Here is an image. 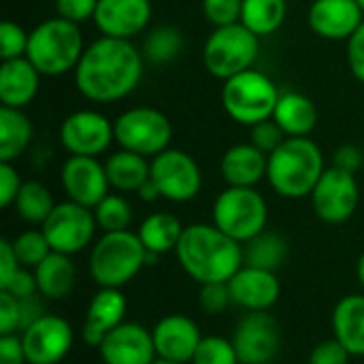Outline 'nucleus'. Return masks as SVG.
Instances as JSON below:
<instances>
[{
	"instance_id": "49530a36",
	"label": "nucleus",
	"mask_w": 364,
	"mask_h": 364,
	"mask_svg": "<svg viewBox=\"0 0 364 364\" xmlns=\"http://www.w3.org/2000/svg\"><path fill=\"white\" fill-rule=\"evenodd\" d=\"M0 290H4V292L13 294V296H15V299H19V301L32 299V296H36V294H38L36 275H34V273H30V269L21 267V269L13 275V279H11L4 288H0Z\"/></svg>"
},
{
	"instance_id": "f257e3e1",
	"label": "nucleus",
	"mask_w": 364,
	"mask_h": 364,
	"mask_svg": "<svg viewBox=\"0 0 364 364\" xmlns=\"http://www.w3.org/2000/svg\"><path fill=\"white\" fill-rule=\"evenodd\" d=\"M143 64L145 58L132 41L100 36L85 47L75 68V85L83 98L111 105L139 87Z\"/></svg>"
},
{
	"instance_id": "7ed1b4c3",
	"label": "nucleus",
	"mask_w": 364,
	"mask_h": 364,
	"mask_svg": "<svg viewBox=\"0 0 364 364\" xmlns=\"http://www.w3.org/2000/svg\"><path fill=\"white\" fill-rule=\"evenodd\" d=\"M324 171V154L316 141L309 136H288L269 156L267 179L279 196L299 200L311 196Z\"/></svg>"
},
{
	"instance_id": "dca6fc26",
	"label": "nucleus",
	"mask_w": 364,
	"mask_h": 364,
	"mask_svg": "<svg viewBox=\"0 0 364 364\" xmlns=\"http://www.w3.org/2000/svg\"><path fill=\"white\" fill-rule=\"evenodd\" d=\"M60 183L68 200L90 209L111 194L105 162L90 156H68L60 168Z\"/></svg>"
},
{
	"instance_id": "5fc2aeb1",
	"label": "nucleus",
	"mask_w": 364,
	"mask_h": 364,
	"mask_svg": "<svg viewBox=\"0 0 364 364\" xmlns=\"http://www.w3.org/2000/svg\"><path fill=\"white\" fill-rule=\"evenodd\" d=\"M151 364H186V363H177V360H171V358H162V356H158V358H156Z\"/></svg>"
},
{
	"instance_id": "09e8293b",
	"label": "nucleus",
	"mask_w": 364,
	"mask_h": 364,
	"mask_svg": "<svg viewBox=\"0 0 364 364\" xmlns=\"http://www.w3.org/2000/svg\"><path fill=\"white\" fill-rule=\"evenodd\" d=\"M0 364H28L19 333L0 337Z\"/></svg>"
},
{
	"instance_id": "2eb2a0df",
	"label": "nucleus",
	"mask_w": 364,
	"mask_h": 364,
	"mask_svg": "<svg viewBox=\"0 0 364 364\" xmlns=\"http://www.w3.org/2000/svg\"><path fill=\"white\" fill-rule=\"evenodd\" d=\"M28 364L62 363L75 341L73 326L62 316L45 314L21 333Z\"/></svg>"
},
{
	"instance_id": "f03ea898",
	"label": "nucleus",
	"mask_w": 364,
	"mask_h": 364,
	"mask_svg": "<svg viewBox=\"0 0 364 364\" xmlns=\"http://www.w3.org/2000/svg\"><path fill=\"white\" fill-rule=\"evenodd\" d=\"M186 275L198 284H228L243 267V245L215 224H190L175 250Z\"/></svg>"
},
{
	"instance_id": "6ab92c4d",
	"label": "nucleus",
	"mask_w": 364,
	"mask_h": 364,
	"mask_svg": "<svg viewBox=\"0 0 364 364\" xmlns=\"http://www.w3.org/2000/svg\"><path fill=\"white\" fill-rule=\"evenodd\" d=\"M232 305L245 311H269L282 296V284L273 271L243 264L228 282Z\"/></svg>"
},
{
	"instance_id": "de8ad7c7",
	"label": "nucleus",
	"mask_w": 364,
	"mask_h": 364,
	"mask_svg": "<svg viewBox=\"0 0 364 364\" xmlns=\"http://www.w3.org/2000/svg\"><path fill=\"white\" fill-rule=\"evenodd\" d=\"M348 64L352 75L364 83V21L363 26L348 38Z\"/></svg>"
},
{
	"instance_id": "39448f33",
	"label": "nucleus",
	"mask_w": 364,
	"mask_h": 364,
	"mask_svg": "<svg viewBox=\"0 0 364 364\" xmlns=\"http://www.w3.org/2000/svg\"><path fill=\"white\" fill-rule=\"evenodd\" d=\"M147 250L136 232H102L90 252V277L98 288H124L147 267Z\"/></svg>"
},
{
	"instance_id": "ea45409f",
	"label": "nucleus",
	"mask_w": 364,
	"mask_h": 364,
	"mask_svg": "<svg viewBox=\"0 0 364 364\" xmlns=\"http://www.w3.org/2000/svg\"><path fill=\"white\" fill-rule=\"evenodd\" d=\"M241 11L243 0H203V13L215 28L239 23Z\"/></svg>"
},
{
	"instance_id": "bb28decb",
	"label": "nucleus",
	"mask_w": 364,
	"mask_h": 364,
	"mask_svg": "<svg viewBox=\"0 0 364 364\" xmlns=\"http://www.w3.org/2000/svg\"><path fill=\"white\" fill-rule=\"evenodd\" d=\"M107 177L113 190L119 194L139 192L151 179V162L134 151L119 149L105 160Z\"/></svg>"
},
{
	"instance_id": "423d86ee",
	"label": "nucleus",
	"mask_w": 364,
	"mask_h": 364,
	"mask_svg": "<svg viewBox=\"0 0 364 364\" xmlns=\"http://www.w3.org/2000/svg\"><path fill=\"white\" fill-rule=\"evenodd\" d=\"M282 92L273 79L256 68L239 73L222 85V107L241 126H256L271 119Z\"/></svg>"
},
{
	"instance_id": "c756f323",
	"label": "nucleus",
	"mask_w": 364,
	"mask_h": 364,
	"mask_svg": "<svg viewBox=\"0 0 364 364\" xmlns=\"http://www.w3.org/2000/svg\"><path fill=\"white\" fill-rule=\"evenodd\" d=\"M32 122L23 109L0 107V162H15L32 143Z\"/></svg>"
},
{
	"instance_id": "f8f14e48",
	"label": "nucleus",
	"mask_w": 364,
	"mask_h": 364,
	"mask_svg": "<svg viewBox=\"0 0 364 364\" xmlns=\"http://www.w3.org/2000/svg\"><path fill=\"white\" fill-rule=\"evenodd\" d=\"M151 181L162 198L171 203H190L203 188V173L190 154L168 147L151 158Z\"/></svg>"
},
{
	"instance_id": "6e6552de",
	"label": "nucleus",
	"mask_w": 364,
	"mask_h": 364,
	"mask_svg": "<svg viewBox=\"0 0 364 364\" xmlns=\"http://www.w3.org/2000/svg\"><path fill=\"white\" fill-rule=\"evenodd\" d=\"M260 51V36L247 30L241 21L215 28L203 45L205 68L226 81L239 73L254 68Z\"/></svg>"
},
{
	"instance_id": "58836bf2",
	"label": "nucleus",
	"mask_w": 364,
	"mask_h": 364,
	"mask_svg": "<svg viewBox=\"0 0 364 364\" xmlns=\"http://www.w3.org/2000/svg\"><path fill=\"white\" fill-rule=\"evenodd\" d=\"M286 139H288V134L279 128V124L273 117L250 128V143L256 145L267 156H271Z\"/></svg>"
},
{
	"instance_id": "79ce46f5",
	"label": "nucleus",
	"mask_w": 364,
	"mask_h": 364,
	"mask_svg": "<svg viewBox=\"0 0 364 364\" xmlns=\"http://www.w3.org/2000/svg\"><path fill=\"white\" fill-rule=\"evenodd\" d=\"M23 326V305L13 294L0 290V337L17 335Z\"/></svg>"
},
{
	"instance_id": "a211bd4d",
	"label": "nucleus",
	"mask_w": 364,
	"mask_h": 364,
	"mask_svg": "<svg viewBox=\"0 0 364 364\" xmlns=\"http://www.w3.org/2000/svg\"><path fill=\"white\" fill-rule=\"evenodd\" d=\"M102 364H151L158 358L154 333L136 322L113 328L98 348Z\"/></svg>"
},
{
	"instance_id": "f3484780",
	"label": "nucleus",
	"mask_w": 364,
	"mask_h": 364,
	"mask_svg": "<svg viewBox=\"0 0 364 364\" xmlns=\"http://www.w3.org/2000/svg\"><path fill=\"white\" fill-rule=\"evenodd\" d=\"M151 0H98L94 23L102 36L132 41L151 21Z\"/></svg>"
},
{
	"instance_id": "864d4df0",
	"label": "nucleus",
	"mask_w": 364,
	"mask_h": 364,
	"mask_svg": "<svg viewBox=\"0 0 364 364\" xmlns=\"http://www.w3.org/2000/svg\"><path fill=\"white\" fill-rule=\"evenodd\" d=\"M356 275H358V282H360V286L364 288V252L360 254V258H358V264H356Z\"/></svg>"
},
{
	"instance_id": "5701e85b",
	"label": "nucleus",
	"mask_w": 364,
	"mask_h": 364,
	"mask_svg": "<svg viewBox=\"0 0 364 364\" xmlns=\"http://www.w3.org/2000/svg\"><path fill=\"white\" fill-rule=\"evenodd\" d=\"M269 168V156L252 143H237L222 156L220 173L232 188H256Z\"/></svg>"
},
{
	"instance_id": "c85d7f7f",
	"label": "nucleus",
	"mask_w": 364,
	"mask_h": 364,
	"mask_svg": "<svg viewBox=\"0 0 364 364\" xmlns=\"http://www.w3.org/2000/svg\"><path fill=\"white\" fill-rule=\"evenodd\" d=\"M183 228L186 226L179 222L177 215L166 213V211H156L141 222L136 235L143 241L147 252L162 256V254L177 250L181 235H183Z\"/></svg>"
},
{
	"instance_id": "20e7f679",
	"label": "nucleus",
	"mask_w": 364,
	"mask_h": 364,
	"mask_svg": "<svg viewBox=\"0 0 364 364\" xmlns=\"http://www.w3.org/2000/svg\"><path fill=\"white\" fill-rule=\"evenodd\" d=\"M83 51L85 41L79 23L55 15L41 21L30 32L26 58L43 77H62L70 70L75 73Z\"/></svg>"
},
{
	"instance_id": "9d476101",
	"label": "nucleus",
	"mask_w": 364,
	"mask_h": 364,
	"mask_svg": "<svg viewBox=\"0 0 364 364\" xmlns=\"http://www.w3.org/2000/svg\"><path fill=\"white\" fill-rule=\"evenodd\" d=\"M41 228L53 252L75 256L92 243L98 224L94 209L73 200H64L53 207L51 215Z\"/></svg>"
},
{
	"instance_id": "a19ab883",
	"label": "nucleus",
	"mask_w": 364,
	"mask_h": 364,
	"mask_svg": "<svg viewBox=\"0 0 364 364\" xmlns=\"http://www.w3.org/2000/svg\"><path fill=\"white\" fill-rule=\"evenodd\" d=\"M228 305H232L228 284H220V282H215V284H200V290H198V307L205 314L218 316V314L226 311Z\"/></svg>"
},
{
	"instance_id": "8fccbe9b",
	"label": "nucleus",
	"mask_w": 364,
	"mask_h": 364,
	"mask_svg": "<svg viewBox=\"0 0 364 364\" xmlns=\"http://www.w3.org/2000/svg\"><path fill=\"white\" fill-rule=\"evenodd\" d=\"M19 269H21V264L13 250V241L2 239L0 241V288H4Z\"/></svg>"
},
{
	"instance_id": "0eeeda50",
	"label": "nucleus",
	"mask_w": 364,
	"mask_h": 364,
	"mask_svg": "<svg viewBox=\"0 0 364 364\" xmlns=\"http://www.w3.org/2000/svg\"><path fill=\"white\" fill-rule=\"evenodd\" d=\"M213 224L241 245L267 230L269 205L256 188L222 190L211 209Z\"/></svg>"
},
{
	"instance_id": "72a5a7b5",
	"label": "nucleus",
	"mask_w": 364,
	"mask_h": 364,
	"mask_svg": "<svg viewBox=\"0 0 364 364\" xmlns=\"http://www.w3.org/2000/svg\"><path fill=\"white\" fill-rule=\"evenodd\" d=\"M183 34L175 26H156L143 41V58L156 66H164L179 58L183 51Z\"/></svg>"
},
{
	"instance_id": "473e14b6",
	"label": "nucleus",
	"mask_w": 364,
	"mask_h": 364,
	"mask_svg": "<svg viewBox=\"0 0 364 364\" xmlns=\"http://www.w3.org/2000/svg\"><path fill=\"white\" fill-rule=\"evenodd\" d=\"M58 203L53 200V194L51 190L43 183V181H36V179H30V181H23L17 198H15V211L17 215L30 224V226H43L45 220L51 215L53 207Z\"/></svg>"
},
{
	"instance_id": "3c124183",
	"label": "nucleus",
	"mask_w": 364,
	"mask_h": 364,
	"mask_svg": "<svg viewBox=\"0 0 364 364\" xmlns=\"http://www.w3.org/2000/svg\"><path fill=\"white\" fill-rule=\"evenodd\" d=\"M333 166H339V168L356 175V171L363 166V151L356 145H341L335 149Z\"/></svg>"
},
{
	"instance_id": "c9c22d12",
	"label": "nucleus",
	"mask_w": 364,
	"mask_h": 364,
	"mask_svg": "<svg viewBox=\"0 0 364 364\" xmlns=\"http://www.w3.org/2000/svg\"><path fill=\"white\" fill-rule=\"evenodd\" d=\"M13 250L17 254L19 264L26 269H36L53 252L43 228H30L17 235L13 239Z\"/></svg>"
},
{
	"instance_id": "4468645a",
	"label": "nucleus",
	"mask_w": 364,
	"mask_h": 364,
	"mask_svg": "<svg viewBox=\"0 0 364 364\" xmlns=\"http://www.w3.org/2000/svg\"><path fill=\"white\" fill-rule=\"evenodd\" d=\"M241 364H269L282 348L279 322L269 311H247L232 333Z\"/></svg>"
},
{
	"instance_id": "cd10ccee",
	"label": "nucleus",
	"mask_w": 364,
	"mask_h": 364,
	"mask_svg": "<svg viewBox=\"0 0 364 364\" xmlns=\"http://www.w3.org/2000/svg\"><path fill=\"white\" fill-rule=\"evenodd\" d=\"M273 119L288 136H309L318 124V109L301 92H284L277 100Z\"/></svg>"
},
{
	"instance_id": "a878e982",
	"label": "nucleus",
	"mask_w": 364,
	"mask_h": 364,
	"mask_svg": "<svg viewBox=\"0 0 364 364\" xmlns=\"http://www.w3.org/2000/svg\"><path fill=\"white\" fill-rule=\"evenodd\" d=\"M38 294L49 301H64L73 294L77 286V267L70 256L51 252L36 269Z\"/></svg>"
},
{
	"instance_id": "ddd939ff",
	"label": "nucleus",
	"mask_w": 364,
	"mask_h": 364,
	"mask_svg": "<svg viewBox=\"0 0 364 364\" xmlns=\"http://www.w3.org/2000/svg\"><path fill=\"white\" fill-rule=\"evenodd\" d=\"M115 141L113 122L94 109H81L60 124V143L70 156L98 158Z\"/></svg>"
},
{
	"instance_id": "4c0bfd02",
	"label": "nucleus",
	"mask_w": 364,
	"mask_h": 364,
	"mask_svg": "<svg viewBox=\"0 0 364 364\" xmlns=\"http://www.w3.org/2000/svg\"><path fill=\"white\" fill-rule=\"evenodd\" d=\"M28 41H30V32H26L17 21L4 19L0 23V58H2V62L15 60V58H26Z\"/></svg>"
},
{
	"instance_id": "393cba45",
	"label": "nucleus",
	"mask_w": 364,
	"mask_h": 364,
	"mask_svg": "<svg viewBox=\"0 0 364 364\" xmlns=\"http://www.w3.org/2000/svg\"><path fill=\"white\" fill-rule=\"evenodd\" d=\"M333 335L352 356L364 358V294H348L335 305Z\"/></svg>"
},
{
	"instance_id": "6e6d98bb",
	"label": "nucleus",
	"mask_w": 364,
	"mask_h": 364,
	"mask_svg": "<svg viewBox=\"0 0 364 364\" xmlns=\"http://www.w3.org/2000/svg\"><path fill=\"white\" fill-rule=\"evenodd\" d=\"M356 2H358V6L363 9V13H364V0H356Z\"/></svg>"
},
{
	"instance_id": "aec40b11",
	"label": "nucleus",
	"mask_w": 364,
	"mask_h": 364,
	"mask_svg": "<svg viewBox=\"0 0 364 364\" xmlns=\"http://www.w3.org/2000/svg\"><path fill=\"white\" fill-rule=\"evenodd\" d=\"M309 28L326 41H348L364 21L356 0H314L307 13Z\"/></svg>"
},
{
	"instance_id": "37998d69",
	"label": "nucleus",
	"mask_w": 364,
	"mask_h": 364,
	"mask_svg": "<svg viewBox=\"0 0 364 364\" xmlns=\"http://www.w3.org/2000/svg\"><path fill=\"white\" fill-rule=\"evenodd\" d=\"M98 0H55V13L62 19H68L73 23H83L87 19H94Z\"/></svg>"
},
{
	"instance_id": "2f4dec72",
	"label": "nucleus",
	"mask_w": 364,
	"mask_h": 364,
	"mask_svg": "<svg viewBox=\"0 0 364 364\" xmlns=\"http://www.w3.org/2000/svg\"><path fill=\"white\" fill-rule=\"evenodd\" d=\"M288 15V0H243L241 23L256 36H269L282 28Z\"/></svg>"
},
{
	"instance_id": "9b49d317",
	"label": "nucleus",
	"mask_w": 364,
	"mask_h": 364,
	"mask_svg": "<svg viewBox=\"0 0 364 364\" xmlns=\"http://www.w3.org/2000/svg\"><path fill=\"white\" fill-rule=\"evenodd\" d=\"M311 205L324 224H346L360 205V188L354 173L328 166L311 192Z\"/></svg>"
},
{
	"instance_id": "603ef678",
	"label": "nucleus",
	"mask_w": 364,
	"mask_h": 364,
	"mask_svg": "<svg viewBox=\"0 0 364 364\" xmlns=\"http://www.w3.org/2000/svg\"><path fill=\"white\" fill-rule=\"evenodd\" d=\"M136 194H139V198H141L143 203H154V200L162 198L160 190L156 188V183H154L151 179H149V181H147V183H145V186H143L139 192H136Z\"/></svg>"
},
{
	"instance_id": "b1692460",
	"label": "nucleus",
	"mask_w": 364,
	"mask_h": 364,
	"mask_svg": "<svg viewBox=\"0 0 364 364\" xmlns=\"http://www.w3.org/2000/svg\"><path fill=\"white\" fill-rule=\"evenodd\" d=\"M41 73L28 58L4 60L0 66V102L2 107H28L41 87Z\"/></svg>"
},
{
	"instance_id": "a18cd8bd",
	"label": "nucleus",
	"mask_w": 364,
	"mask_h": 364,
	"mask_svg": "<svg viewBox=\"0 0 364 364\" xmlns=\"http://www.w3.org/2000/svg\"><path fill=\"white\" fill-rule=\"evenodd\" d=\"M23 181L13 166V162H0V207L9 209L15 205V198L21 190Z\"/></svg>"
},
{
	"instance_id": "1a4fd4ad",
	"label": "nucleus",
	"mask_w": 364,
	"mask_h": 364,
	"mask_svg": "<svg viewBox=\"0 0 364 364\" xmlns=\"http://www.w3.org/2000/svg\"><path fill=\"white\" fill-rule=\"evenodd\" d=\"M113 126L119 149H128L145 158H156L158 154L166 151L173 141L171 119L154 107L126 109L113 122Z\"/></svg>"
},
{
	"instance_id": "c03bdc74",
	"label": "nucleus",
	"mask_w": 364,
	"mask_h": 364,
	"mask_svg": "<svg viewBox=\"0 0 364 364\" xmlns=\"http://www.w3.org/2000/svg\"><path fill=\"white\" fill-rule=\"evenodd\" d=\"M352 354L333 337L326 341H320L311 354H309V364H350Z\"/></svg>"
},
{
	"instance_id": "412c9836",
	"label": "nucleus",
	"mask_w": 364,
	"mask_h": 364,
	"mask_svg": "<svg viewBox=\"0 0 364 364\" xmlns=\"http://www.w3.org/2000/svg\"><path fill=\"white\" fill-rule=\"evenodd\" d=\"M151 333H154L158 356L171 358L177 363H192L194 352L198 350L203 341V333L198 324L183 314L164 316L162 320H158Z\"/></svg>"
},
{
	"instance_id": "4be33fe9",
	"label": "nucleus",
	"mask_w": 364,
	"mask_h": 364,
	"mask_svg": "<svg viewBox=\"0 0 364 364\" xmlns=\"http://www.w3.org/2000/svg\"><path fill=\"white\" fill-rule=\"evenodd\" d=\"M126 309H128V303L119 288H98V292L90 301L85 322L81 326V339L90 348L98 350L105 337L113 328L124 324Z\"/></svg>"
},
{
	"instance_id": "f704fd0d",
	"label": "nucleus",
	"mask_w": 364,
	"mask_h": 364,
	"mask_svg": "<svg viewBox=\"0 0 364 364\" xmlns=\"http://www.w3.org/2000/svg\"><path fill=\"white\" fill-rule=\"evenodd\" d=\"M94 215H96L98 228H102L105 232L128 230L132 224V207L119 192L105 196L94 207Z\"/></svg>"
},
{
	"instance_id": "7c9ffc66",
	"label": "nucleus",
	"mask_w": 364,
	"mask_h": 364,
	"mask_svg": "<svg viewBox=\"0 0 364 364\" xmlns=\"http://www.w3.org/2000/svg\"><path fill=\"white\" fill-rule=\"evenodd\" d=\"M288 258V243L282 235L264 230L252 241L243 243V264L264 269V271H277Z\"/></svg>"
},
{
	"instance_id": "e433bc0d",
	"label": "nucleus",
	"mask_w": 364,
	"mask_h": 364,
	"mask_svg": "<svg viewBox=\"0 0 364 364\" xmlns=\"http://www.w3.org/2000/svg\"><path fill=\"white\" fill-rule=\"evenodd\" d=\"M190 364H241L237 350L232 346V339H224L218 335L203 337L198 350L194 352V358Z\"/></svg>"
}]
</instances>
